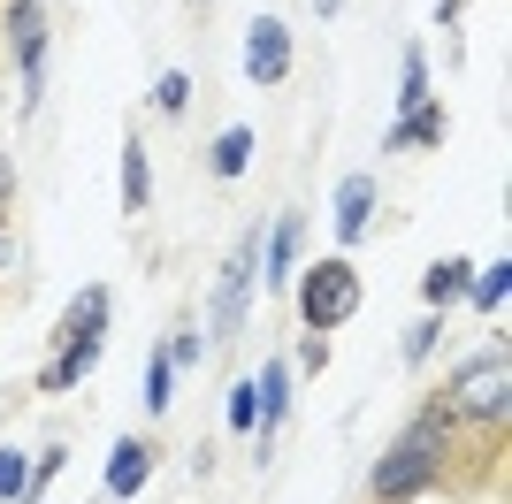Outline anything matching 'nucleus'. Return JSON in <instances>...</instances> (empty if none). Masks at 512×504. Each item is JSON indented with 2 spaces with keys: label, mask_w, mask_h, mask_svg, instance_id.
<instances>
[{
  "label": "nucleus",
  "mask_w": 512,
  "mask_h": 504,
  "mask_svg": "<svg viewBox=\"0 0 512 504\" xmlns=\"http://www.w3.org/2000/svg\"><path fill=\"white\" fill-rule=\"evenodd\" d=\"M413 146H444V107H436V100L406 107V115L383 130V153H413Z\"/></svg>",
  "instance_id": "12"
},
{
  "label": "nucleus",
  "mask_w": 512,
  "mask_h": 504,
  "mask_svg": "<svg viewBox=\"0 0 512 504\" xmlns=\"http://www.w3.org/2000/svg\"><path fill=\"white\" fill-rule=\"evenodd\" d=\"M169 390H176V359H169V344H153V359H146V413L153 420L169 413Z\"/></svg>",
  "instance_id": "19"
},
{
  "label": "nucleus",
  "mask_w": 512,
  "mask_h": 504,
  "mask_svg": "<svg viewBox=\"0 0 512 504\" xmlns=\"http://www.w3.org/2000/svg\"><path fill=\"white\" fill-rule=\"evenodd\" d=\"M69 466V443H46L39 459H31V482H23V504H39L46 489H54V474H62Z\"/></svg>",
  "instance_id": "21"
},
{
  "label": "nucleus",
  "mask_w": 512,
  "mask_h": 504,
  "mask_svg": "<svg viewBox=\"0 0 512 504\" xmlns=\"http://www.w3.org/2000/svg\"><path fill=\"white\" fill-rule=\"evenodd\" d=\"M107 321H115V291H107V283H85L62 314V336H107Z\"/></svg>",
  "instance_id": "13"
},
{
  "label": "nucleus",
  "mask_w": 512,
  "mask_h": 504,
  "mask_svg": "<svg viewBox=\"0 0 512 504\" xmlns=\"http://www.w3.org/2000/svg\"><path fill=\"white\" fill-rule=\"evenodd\" d=\"M459 16H467V0H436V31H459Z\"/></svg>",
  "instance_id": "27"
},
{
  "label": "nucleus",
  "mask_w": 512,
  "mask_h": 504,
  "mask_svg": "<svg viewBox=\"0 0 512 504\" xmlns=\"http://www.w3.org/2000/svg\"><path fill=\"white\" fill-rule=\"evenodd\" d=\"M299 367H306V375H321V367H329V336H306V344H299Z\"/></svg>",
  "instance_id": "26"
},
{
  "label": "nucleus",
  "mask_w": 512,
  "mask_h": 504,
  "mask_svg": "<svg viewBox=\"0 0 512 504\" xmlns=\"http://www.w3.org/2000/svg\"><path fill=\"white\" fill-rule=\"evenodd\" d=\"M505 298H512V260L490 252V268L467 275V314H505Z\"/></svg>",
  "instance_id": "14"
},
{
  "label": "nucleus",
  "mask_w": 512,
  "mask_h": 504,
  "mask_svg": "<svg viewBox=\"0 0 512 504\" xmlns=\"http://www.w3.org/2000/svg\"><path fill=\"white\" fill-rule=\"evenodd\" d=\"M161 344H169V359H176V375H184V367H192V359L207 352V336H199V329H176V336H161Z\"/></svg>",
  "instance_id": "24"
},
{
  "label": "nucleus",
  "mask_w": 512,
  "mask_h": 504,
  "mask_svg": "<svg viewBox=\"0 0 512 504\" xmlns=\"http://www.w3.org/2000/svg\"><path fill=\"white\" fill-rule=\"evenodd\" d=\"M16 268H23V237L0 222V275H16Z\"/></svg>",
  "instance_id": "25"
},
{
  "label": "nucleus",
  "mask_w": 512,
  "mask_h": 504,
  "mask_svg": "<svg viewBox=\"0 0 512 504\" xmlns=\"http://www.w3.org/2000/svg\"><path fill=\"white\" fill-rule=\"evenodd\" d=\"M436 336H444V314H428V306H421V321H406V336H398V359H406L413 375H421V359L436 352Z\"/></svg>",
  "instance_id": "18"
},
{
  "label": "nucleus",
  "mask_w": 512,
  "mask_h": 504,
  "mask_svg": "<svg viewBox=\"0 0 512 504\" xmlns=\"http://www.w3.org/2000/svg\"><path fill=\"white\" fill-rule=\"evenodd\" d=\"M115 199H123L130 222L153 207V161H146V138H123V191H115Z\"/></svg>",
  "instance_id": "15"
},
{
  "label": "nucleus",
  "mask_w": 512,
  "mask_h": 504,
  "mask_svg": "<svg viewBox=\"0 0 512 504\" xmlns=\"http://www.w3.org/2000/svg\"><path fill=\"white\" fill-rule=\"evenodd\" d=\"M253 291H260V230L237 237V252L222 260V275H214V291H207L199 336H207V344H230V336L245 329V314H253Z\"/></svg>",
  "instance_id": "4"
},
{
  "label": "nucleus",
  "mask_w": 512,
  "mask_h": 504,
  "mask_svg": "<svg viewBox=\"0 0 512 504\" xmlns=\"http://www.w3.org/2000/svg\"><path fill=\"white\" fill-rule=\"evenodd\" d=\"M23 482H31V459H23V451H0V504H23Z\"/></svg>",
  "instance_id": "23"
},
{
  "label": "nucleus",
  "mask_w": 512,
  "mask_h": 504,
  "mask_svg": "<svg viewBox=\"0 0 512 504\" xmlns=\"http://www.w3.org/2000/svg\"><path fill=\"white\" fill-rule=\"evenodd\" d=\"M375 214H383V184L375 176H344L337 184V252H360V237L375 230Z\"/></svg>",
  "instance_id": "8"
},
{
  "label": "nucleus",
  "mask_w": 512,
  "mask_h": 504,
  "mask_svg": "<svg viewBox=\"0 0 512 504\" xmlns=\"http://www.w3.org/2000/svg\"><path fill=\"white\" fill-rule=\"evenodd\" d=\"M153 107H161V115H184V107H192V77H184V69H169V77L153 84Z\"/></svg>",
  "instance_id": "22"
},
{
  "label": "nucleus",
  "mask_w": 512,
  "mask_h": 504,
  "mask_svg": "<svg viewBox=\"0 0 512 504\" xmlns=\"http://www.w3.org/2000/svg\"><path fill=\"white\" fill-rule=\"evenodd\" d=\"M253 153H260L253 123H230V130H214V146H207V176H214V184H237V176L253 168Z\"/></svg>",
  "instance_id": "11"
},
{
  "label": "nucleus",
  "mask_w": 512,
  "mask_h": 504,
  "mask_svg": "<svg viewBox=\"0 0 512 504\" xmlns=\"http://www.w3.org/2000/svg\"><path fill=\"white\" fill-rule=\"evenodd\" d=\"M192 8H214V0H192Z\"/></svg>",
  "instance_id": "30"
},
{
  "label": "nucleus",
  "mask_w": 512,
  "mask_h": 504,
  "mask_svg": "<svg viewBox=\"0 0 512 504\" xmlns=\"http://www.w3.org/2000/svg\"><path fill=\"white\" fill-rule=\"evenodd\" d=\"M299 245H306V207H283L276 222L260 230V291H291Z\"/></svg>",
  "instance_id": "6"
},
{
  "label": "nucleus",
  "mask_w": 512,
  "mask_h": 504,
  "mask_svg": "<svg viewBox=\"0 0 512 504\" xmlns=\"http://www.w3.org/2000/svg\"><path fill=\"white\" fill-rule=\"evenodd\" d=\"M428 100V46L413 39L406 46V77H398V115H406V107H421Z\"/></svg>",
  "instance_id": "20"
},
{
  "label": "nucleus",
  "mask_w": 512,
  "mask_h": 504,
  "mask_svg": "<svg viewBox=\"0 0 512 504\" xmlns=\"http://www.w3.org/2000/svg\"><path fill=\"white\" fill-rule=\"evenodd\" d=\"M444 398V413L459 420V428H490V436H505V405H512V359H505V336H490L482 352H467L459 367H451V382L436 390Z\"/></svg>",
  "instance_id": "1"
},
{
  "label": "nucleus",
  "mask_w": 512,
  "mask_h": 504,
  "mask_svg": "<svg viewBox=\"0 0 512 504\" xmlns=\"http://www.w3.org/2000/svg\"><path fill=\"white\" fill-rule=\"evenodd\" d=\"M360 298H367L360 260H352V252H321L314 268L299 275V321H306V336H337L344 321L360 314Z\"/></svg>",
  "instance_id": "2"
},
{
  "label": "nucleus",
  "mask_w": 512,
  "mask_h": 504,
  "mask_svg": "<svg viewBox=\"0 0 512 504\" xmlns=\"http://www.w3.org/2000/svg\"><path fill=\"white\" fill-rule=\"evenodd\" d=\"M8 199H16V161L0 153V207H8Z\"/></svg>",
  "instance_id": "28"
},
{
  "label": "nucleus",
  "mask_w": 512,
  "mask_h": 504,
  "mask_svg": "<svg viewBox=\"0 0 512 504\" xmlns=\"http://www.w3.org/2000/svg\"><path fill=\"white\" fill-rule=\"evenodd\" d=\"M467 275H474V260H467V252H451V260H436V268H428V283H421V306H428V314H444V306H459V298H467Z\"/></svg>",
  "instance_id": "16"
},
{
  "label": "nucleus",
  "mask_w": 512,
  "mask_h": 504,
  "mask_svg": "<svg viewBox=\"0 0 512 504\" xmlns=\"http://www.w3.org/2000/svg\"><path fill=\"white\" fill-rule=\"evenodd\" d=\"M245 84H268V92H276L283 77H291V69H299V46H291V23L283 16H253L245 23Z\"/></svg>",
  "instance_id": "5"
},
{
  "label": "nucleus",
  "mask_w": 512,
  "mask_h": 504,
  "mask_svg": "<svg viewBox=\"0 0 512 504\" xmlns=\"http://www.w3.org/2000/svg\"><path fill=\"white\" fill-rule=\"evenodd\" d=\"M253 390H260V428H253V451L268 459V436H276L283 420H291V359H268L253 375Z\"/></svg>",
  "instance_id": "10"
},
{
  "label": "nucleus",
  "mask_w": 512,
  "mask_h": 504,
  "mask_svg": "<svg viewBox=\"0 0 512 504\" xmlns=\"http://www.w3.org/2000/svg\"><path fill=\"white\" fill-rule=\"evenodd\" d=\"M100 344H107V336H62V344H54V359L31 375V390H39V398H69V390L100 367Z\"/></svg>",
  "instance_id": "7"
},
{
  "label": "nucleus",
  "mask_w": 512,
  "mask_h": 504,
  "mask_svg": "<svg viewBox=\"0 0 512 504\" xmlns=\"http://www.w3.org/2000/svg\"><path fill=\"white\" fill-rule=\"evenodd\" d=\"M153 466H161V451H153L146 436H115V451H107V474H100V482H107V497H115V504H130L138 489L153 482Z\"/></svg>",
  "instance_id": "9"
},
{
  "label": "nucleus",
  "mask_w": 512,
  "mask_h": 504,
  "mask_svg": "<svg viewBox=\"0 0 512 504\" xmlns=\"http://www.w3.org/2000/svg\"><path fill=\"white\" fill-rule=\"evenodd\" d=\"M314 16H344V0H314Z\"/></svg>",
  "instance_id": "29"
},
{
  "label": "nucleus",
  "mask_w": 512,
  "mask_h": 504,
  "mask_svg": "<svg viewBox=\"0 0 512 504\" xmlns=\"http://www.w3.org/2000/svg\"><path fill=\"white\" fill-rule=\"evenodd\" d=\"M0 31L16 46V115H39L46 92V39H54V0H8Z\"/></svg>",
  "instance_id": "3"
},
{
  "label": "nucleus",
  "mask_w": 512,
  "mask_h": 504,
  "mask_svg": "<svg viewBox=\"0 0 512 504\" xmlns=\"http://www.w3.org/2000/svg\"><path fill=\"white\" fill-rule=\"evenodd\" d=\"M222 420H230V436H253V428H260V390H253V375H237V382H230Z\"/></svg>",
  "instance_id": "17"
}]
</instances>
